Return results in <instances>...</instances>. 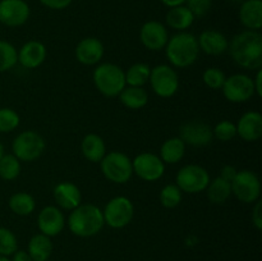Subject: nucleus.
<instances>
[{"label": "nucleus", "instance_id": "nucleus-39", "mask_svg": "<svg viewBox=\"0 0 262 261\" xmlns=\"http://www.w3.org/2000/svg\"><path fill=\"white\" fill-rule=\"evenodd\" d=\"M73 0H40L43 7L53 10H63L72 4Z\"/></svg>", "mask_w": 262, "mask_h": 261}, {"label": "nucleus", "instance_id": "nucleus-46", "mask_svg": "<svg viewBox=\"0 0 262 261\" xmlns=\"http://www.w3.org/2000/svg\"><path fill=\"white\" fill-rule=\"evenodd\" d=\"M0 261H10V258L8 256H3L0 255Z\"/></svg>", "mask_w": 262, "mask_h": 261}, {"label": "nucleus", "instance_id": "nucleus-21", "mask_svg": "<svg viewBox=\"0 0 262 261\" xmlns=\"http://www.w3.org/2000/svg\"><path fill=\"white\" fill-rule=\"evenodd\" d=\"M200 50L207 55H222L229 48V41L224 33L216 30H205L197 37Z\"/></svg>", "mask_w": 262, "mask_h": 261}, {"label": "nucleus", "instance_id": "nucleus-24", "mask_svg": "<svg viewBox=\"0 0 262 261\" xmlns=\"http://www.w3.org/2000/svg\"><path fill=\"white\" fill-rule=\"evenodd\" d=\"M53 252L51 238L42 233L32 235L27 246V253L32 261H48Z\"/></svg>", "mask_w": 262, "mask_h": 261}, {"label": "nucleus", "instance_id": "nucleus-25", "mask_svg": "<svg viewBox=\"0 0 262 261\" xmlns=\"http://www.w3.org/2000/svg\"><path fill=\"white\" fill-rule=\"evenodd\" d=\"M166 25L173 30L179 31V32H184L187 28L191 27L194 22V15L192 14L191 10L186 7V5H179V7H174L169 9L166 13Z\"/></svg>", "mask_w": 262, "mask_h": 261}, {"label": "nucleus", "instance_id": "nucleus-28", "mask_svg": "<svg viewBox=\"0 0 262 261\" xmlns=\"http://www.w3.org/2000/svg\"><path fill=\"white\" fill-rule=\"evenodd\" d=\"M186 154V143L179 137H171L161 145L160 159L164 164H177Z\"/></svg>", "mask_w": 262, "mask_h": 261}, {"label": "nucleus", "instance_id": "nucleus-29", "mask_svg": "<svg viewBox=\"0 0 262 261\" xmlns=\"http://www.w3.org/2000/svg\"><path fill=\"white\" fill-rule=\"evenodd\" d=\"M8 205H9V209L19 216H28L35 211L36 207L35 199L27 192H17L12 194Z\"/></svg>", "mask_w": 262, "mask_h": 261}, {"label": "nucleus", "instance_id": "nucleus-15", "mask_svg": "<svg viewBox=\"0 0 262 261\" xmlns=\"http://www.w3.org/2000/svg\"><path fill=\"white\" fill-rule=\"evenodd\" d=\"M140 40L147 50H163L169 40L168 28L159 20H148L141 27Z\"/></svg>", "mask_w": 262, "mask_h": 261}, {"label": "nucleus", "instance_id": "nucleus-1", "mask_svg": "<svg viewBox=\"0 0 262 261\" xmlns=\"http://www.w3.org/2000/svg\"><path fill=\"white\" fill-rule=\"evenodd\" d=\"M230 56L245 69H260L262 66V35L260 31L246 30L233 37L229 44Z\"/></svg>", "mask_w": 262, "mask_h": 261}, {"label": "nucleus", "instance_id": "nucleus-31", "mask_svg": "<svg viewBox=\"0 0 262 261\" xmlns=\"http://www.w3.org/2000/svg\"><path fill=\"white\" fill-rule=\"evenodd\" d=\"M20 161L13 154H4L0 159V178L4 181H14L20 174Z\"/></svg>", "mask_w": 262, "mask_h": 261}, {"label": "nucleus", "instance_id": "nucleus-4", "mask_svg": "<svg viewBox=\"0 0 262 261\" xmlns=\"http://www.w3.org/2000/svg\"><path fill=\"white\" fill-rule=\"evenodd\" d=\"M95 87L100 94L106 97L119 96L125 84L124 71L119 66L113 63H102L95 68L92 74Z\"/></svg>", "mask_w": 262, "mask_h": 261}, {"label": "nucleus", "instance_id": "nucleus-38", "mask_svg": "<svg viewBox=\"0 0 262 261\" xmlns=\"http://www.w3.org/2000/svg\"><path fill=\"white\" fill-rule=\"evenodd\" d=\"M186 7L194 15V18H201L210 12L212 0H187Z\"/></svg>", "mask_w": 262, "mask_h": 261}, {"label": "nucleus", "instance_id": "nucleus-12", "mask_svg": "<svg viewBox=\"0 0 262 261\" xmlns=\"http://www.w3.org/2000/svg\"><path fill=\"white\" fill-rule=\"evenodd\" d=\"M133 174L146 182L159 181L165 173V164L154 153H142L132 160Z\"/></svg>", "mask_w": 262, "mask_h": 261}, {"label": "nucleus", "instance_id": "nucleus-2", "mask_svg": "<svg viewBox=\"0 0 262 261\" xmlns=\"http://www.w3.org/2000/svg\"><path fill=\"white\" fill-rule=\"evenodd\" d=\"M102 210L94 204H81L71 211L68 228L74 235L81 238L94 237L104 228Z\"/></svg>", "mask_w": 262, "mask_h": 261}, {"label": "nucleus", "instance_id": "nucleus-45", "mask_svg": "<svg viewBox=\"0 0 262 261\" xmlns=\"http://www.w3.org/2000/svg\"><path fill=\"white\" fill-rule=\"evenodd\" d=\"M3 155H4V145H3L2 141H0V159L3 158Z\"/></svg>", "mask_w": 262, "mask_h": 261}, {"label": "nucleus", "instance_id": "nucleus-36", "mask_svg": "<svg viewBox=\"0 0 262 261\" xmlns=\"http://www.w3.org/2000/svg\"><path fill=\"white\" fill-rule=\"evenodd\" d=\"M225 74L222 69L216 68V67H211V68H207L206 71L202 74V79H204V83L206 84L209 89L211 90H220L223 87L225 82Z\"/></svg>", "mask_w": 262, "mask_h": 261}, {"label": "nucleus", "instance_id": "nucleus-22", "mask_svg": "<svg viewBox=\"0 0 262 261\" xmlns=\"http://www.w3.org/2000/svg\"><path fill=\"white\" fill-rule=\"evenodd\" d=\"M239 22L247 30L260 31L262 27V2L261 0H245L239 8Z\"/></svg>", "mask_w": 262, "mask_h": 261}, {"label": "nucleus", "instance_id": "nucleus-11", "mask_svg": "<svg viewBox=\"0 0 262 261\" xmlns=\"http://www.w3.org/2000/svg\"><path fill=\"white\" fill-rule=\"evenodd\" d=\"M224 97L234 104H242L248 101L255 95L253 79L247 74L237 73L225 78L222 87Z\"/></svg>", "mask_w": 262, "mask_h": 261}, {"label": "nucleus", "instance_id": "nucleus-18", "mask_svg": "<svg viewBox=\"0 0 262 261\" xmlns=\"http://www.w3.org/2000/svg\"><path fill=\"white\" fill-rule=\"evenodd\" d=\"M48 50L45 45L37 40L27 41L18 51V63L26 69L38 68L45 61Z\"/></svg>", "mask_w": 262, "mask_h": 261}, {"label": "nucleus", "instance_id": "nucleus-17", "mask_svg": "<svg viewBox=\"0 0 262 261\" xmlns=\"http://www.w3.org/2000/svg\"><path fill=\"white\" fill-rule=\"evenodd\" d=\"M104 51V45L99 38H82L76 46V59L83 66H96L101 61Z\"/></svg>", "mask_w": 262, "mask_h": 261}, {"label": "nucleus", "instance_id": "nucleus-40", "mask_svg": "<svg viewBox=\"0 0 262 261\" xmlns=\"http://www.w3.org/2000/svg\"><path fill=\"white\" fill-rule=\"evenodd\" d=\"M252 224L256 229H262V204L260 201L255 202V206L252 210Z\"/></svg>", "mask_w": 262, "mask_h": 261}, {"label": "nucleus", "instance_id": "nucleus-23", "mask_svg": "<svg viewBox=\"0 0 262 261\" xmlns=\"http://www.w3.org/2000/svg\"><path fill=\"white\" fill-rule=\"evenodd\" d=\"M81 150L84 158L91 163H100L106 155V146L104 140L96 133H89L84 136L81 143Z\"/></svg>", "mask_w": 262, "mask_h": 261}, {"label": "nucleus", "instance_id": "nucleus-43", "mask_svg": "<svg viewBox=\"0 0 262 261\" xmlns=\"http://www.w3.org/2000/svg\"><path fill=\"white\" fill-rule=\"evenodd\" d=\"M13 257L10 261H32V258L30 257V255L27 253V251H15L14 253H13Z\"/></svg>", "mask_w": 262, "mask_h": 261}, {"label": "nucleus", "instance_id": "nucleus-26", "mask_svg": "<svg viewBox=\"0 0 262 261\" xmlns=\"http://www.w3.org/2000/svg\"><path fill=\"white\" fill-rule=\"evenodd\" d=\"M120 102L132 110L142 109L148 102V94L143 87L125 86L119 94Z\"/></svg>", "mask_w": 262, "mask_h": 261}, {"label": "nucleus", "instance_id": "nucleus-32", "mask_svg": "<svg viewBox=\"0 0 262 261\" xmlns=\"http://www.w3.org/2000/svg\"><path fill=\"white\" fill-rule=\"evenodd\" d=\"M18 63V51L10 42L0 40V73L10 71Z\"/></svg>", "mask_w": 262, "mask_h": 261}, {"label": "nucleus", "instance_id": "nucleus-6", "mask_svg": "<svg viewBox=\"0 0 262 261\" xmlns=\"http://www.w3.org/2000/svg\"><path fill=\"white\" fill-rule=\"evenodd\" d=\"M46 147V142L40 133L25 130L14 138L12 143L13 155L19 161L31 163L40 158Z\"/></svg>", "mask_w": 262, "mask_h": 261}, {"label": "nucleus", "instance_id": "nucleus-42", "mask_svg": "<svg viewBox=\"0 0 262 261\" xmlns=\"http://www.w3.org/2000/svg\"><path fill=\"white\" fill-rule=\"evenodd\" d=\"M253 86H255V94L257 96H262V69H257L256 77L253 78Z\"/></svg>", "mask_w": 262, "mask_h": 261}, {"label": "nucleus", "instance_id": "nucleus-37", "mask_svg": "<svg viewBox=\"0 0 262 261\" xmlns=\"http://www.w3.org/2000/svg\"><path fill=\"white\" fill-rule=\"evenodd\" d=\"M214 137L222 142H228L237 136V127L230 120H222L212 128Z\"/></svg>", "mask_w": 262, "mask_h": 261}, {"label": "nucleus", "instance_id": "nucleus-14", "mask_svg": "<svg viewBox=\"0 0 262 261\" xmlns=\"http://www.w3.org/2000/svg\"><path fill=\"white\" fill-rule=\"evenodd\" d=\"M30 5L25 0H0V22L8 27H19L28 20Z\"/></svg>", "mask_w": 262, "mask_h": 261}, {"label": "nucleus", "instance_id": "nucleus-41", "mask_svg": "<svg viewBox=\"0 0 262 261\" xmlns=\"http://www.w3.org/2000/svg\"><path fill=\"white\" fill-rule=\"evenodd\" d=\"M237 171L238 170L234 168V166L225 165L224 168L222 169V171H220L219 177H222L223 179H225V181H228V182H230V183H232V181L234 179V177L237 176Z\"/></svg>", "mask_w": 262, "mask_h": 261}, {"label": "nucleus", "instance_id": "nucleus-35", "mask_svg": "<svg viewBox=\"0 0 262 261\" xmlns=\"http://www.w3.org/2000/svg\"><path fill=\"white\" fill-rule=\"evenodd\" d=\"M18 250V241L10 229L0 227V255L12 256Z\"/></svg>", "mask_w": 262, "mask_h": 261}, {"label": "nucleus", "instance_id": "nucleus-19", "mask_svg": "<svg viewBox=\"0 0 262 261\" xmlns=\"http://www.w3.org/2000/svg\"><path fill=\"white\" fill-rule=\"evenodd\" d=\"M237 135L246 142H255L262 136V115L258 112H247L239 118Z\"/></svg>", "mask_w": 262, "mask_h": 261}, {"label": "nucleus", "instance_id": "nucleus-33", "mask_svg": "<svg viewBox=\"0 0 262 261\" xmlns=\"http://www.w3.org/2000/svg\"><path fill=\"white\" fill-rule=\"evenodd\" d=\"M160 202L166 209H174L182 202V191L177 184H166L160 192Z\"/></svg>", "mask_w": 262, "mask_h": 261}, {"label": "nucleus", "instance_id": "nucleus-20", "mask_svg": "<svg viewBox=\"0 0 262 261\" xmlns=\"http://www.w3.org/2000/svg\"><path fill=\"white\" fill-rule=\"evenodd\" d=\"M54 199L60 209L72 211L81 205V189L73 182H60L54 188Z\"/></svg>", "mask_w": 262, "mask_h": 261}, {"label": "nucleus", "instance_id": "nucleus-3", "mask_svg": "<svg viewBox=\"0 0 262 261\" xmlns=\"http://www.w3.org/2000/svg\"><path fill=\"white\" fill-rule=\"evenodd\" d=\"M164 49L169 63L176 68H187L196 63L201 51L197 37L189 32H179L171 36Z\"/></svg>", "mask_w": 262, "mask_h": 261}, {"label": "nucleus", "instance_id": "nucleus-27", "mask_svg": "<svg viewBox=\"0 0 262 261\" xmlns=\"http://www.w3.org/2000/svg\"><path fill=\"white\" fill-rule=\"evenodd\" d=\"M205 191H206L207 199L211 204L223 205L232 196V184L230 182L223 179L222 177H217V178L210 181Z\"/></svg>", "mask_w": 262, "mask_h": 261}, {"label": "nucleus", "instance_id": "nucleus-44", "mask_svg": "<svg viewBox=\"0 0 262 261\" xmlns=\"http://www.w3.org/2000/svg\"><path fill=\"white\" fill-rule=\"evenodd\" d=\"M164 5L169 8H174V7H179V5H184L186 4L187 0H160Z\"/></svg>", "mask_w": 262, "mask_h": 261}, {"label": "nucleus", "instance_id": "nucleus-10", "mask_svg": "<svg viewBox=\"0 0 262 261\" xmlns=\"http://www.w3.org/2000/svg\"><path fill=\"white\" fill-rule=\"evenodd\" d=\"M151 89L158 96L171 97L179 90V76L176 69L168 64H160L151 68L150 79Z\"/></svg>", "mask_w": 262, "mask_h": 261}, {"label": "nucleus", "instance_id": "nucleus-13", "mask_svg": "<svg viewBox=\"0 0 262 261\" xmlns=\"http://www.w3.org/2000/svg\"><path fill=\"white\" fill-rule=\"evenodd\" d=\"M179 138L186 145L193 146V147H204L212 142L214 133H212V128L207 123L201 122V120H192L181 125Z\"/></svg>", "mask_w": 262, "mask_h": 261}, {"label": "nucleus", "instance_id": "nucleus-9", "mask_svg": "<svg viewBox=\"0 0 262 261\" xmlns=\"http://www.w3.org/2000/svg\"><path fill=\"white\" fill-rule=\"evenodd\" d=\"M210 174L204 166L188 164L179 169L176 177V184L186 193H200L205 191L210 183Z\"/></svg>", "mask_w": 262, "mask_h": 261}, {"label": "nucleus", "instance_id": "nucleus-7", "mask_svg": "<svg viewBox=\"0 0 262 261\" xmlns=\"http://www.w3.org/2000/svg\"><path fill=\"white\" fill-rule=\"evenodd\" d=\"M232 193L243 204H255L261 194V182L257 174L248 169L238 170L232 181Z\"/></svg>", "mask_w": 262, "mask_h": 261}, {"label": "nucleus", "instance_id": "nucleus-34", "mask_svg": "<svg viewBox=\"0 0 262 261\" xmlns=\"http://www.w3.org/2000/svg\"><path fill=\"white\" fill-rule=\"evenodd\" d=\"M20 123L19 114L10 107H0V133H10Z\"/></svg>", "mask_w": 262, "mask_h": 261}, {"label": "nucleus", "instance_id": "nucleus-5", "mask_svg": "<svg viewBox=\"0 0 262 261\" xmlns=\"http://www.w3.org/2000/svg\"><path fill=\"white\" fill-rule=\"evenodd\" d=\"M101 171L107 181L117 184H124L132 178L133 168L129 156L120 151L106 154L100 161Z\"/></svg>", "mask_w": 262, "mask_h": 261}, {"label": "nucleus", "instance_id": "nucleus-47", "mask_svg": "<svg viewBox=\"0 0 262 261\" xmlns=\"http://www.w3.org/2000/svg\"><path fill=\"white\" fill-rule=\"evenodd\" d=\"M48 261H50V260H48Z\"/></svg>", "mask_w": 262, "mask_h": 261}, {"label": "nucleus", "instance_id": "nucleus-16", "mask_svg": "<svg viewBox=\"0 0 262 261\" xmlns=\"http://www.w3.org/2000/svg\"><path fill=\"white\" fill-rule=\"evenodd\" d=\"M37 227L42 234L50 238L55 237L60 234L61 230L66 227V217L58 206L49 205L38 212Z\"/></svg>", "mask_w": 262, "mask_h": 261}, {"label": "nucleus", "instance_id": "nucleus-8", "mask_svg": "<svg viewBox=\"0 0 262 261\" xmlns=\"http://www.w3.org/2000/svg\"><path fill=\"white\" fill-rule=\"evenodd\" d=\"M105 224L113 229L124 228L132 222L135 215V206L132 201L125 196H117L110 200L102 210Z\"/></svg>", "mask_w": 262, "mask_h": 261}, {"label": "nucleus", "instance_id": "nucleus-30", "mask_svg": "<svg viewBox=\"0 0 262 261\" xmlns=\"http://www.w3.org/2000/svg\"><path fill=\"white\" fill-rule=\"evenodd\" d=\"M151 68L146 63H136L124 72L125 84L127 86L143 87L150 79Z\"/></svg>", "mask_w": 262, "mask_h": 261}]
</instances>
